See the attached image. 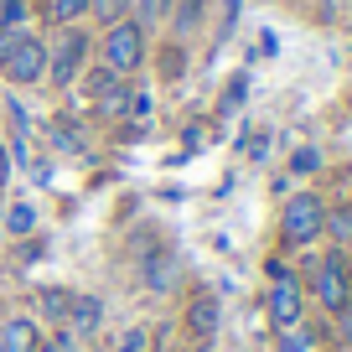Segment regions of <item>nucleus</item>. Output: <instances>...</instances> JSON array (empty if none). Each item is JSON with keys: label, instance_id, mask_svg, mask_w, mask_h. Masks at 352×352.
<instances>
[{"label": "nucleus", "instance_id": "14", "mask_svg": "<svg viewBox=\"0 0 352 352\" xmlns=\"http://www.w3.org/2000/svg\"><path fill=\"white\" fill-rule=\"evenodd\" d=\"M0 32H26V0H0Z\"/></svg>", "mask_w": 352, "mask_h": 352}, {"label": "nucleus", "instance_id": "12", "mask_svg": "<svg viewBox=\"0 0 352 352\" xmlns=\"http://www.w3.org/2000/svg\"><path fill=\"white\" fill-rule=\"evenodd\" d=\"M88 16H99L104 26L130 21V0H88Z\"/></svg>", "mask_w": 352, "mask_h": 352}, {"label": "nucleus", "instance_id": "3", "mask_svg": "<svg viewBox=\"0 0 352 352\" xmlns=\"http://www.w3.org/2000/svg\"><path fill=\"white\" fill-rule=\"evenodd\" d=\"M311 290H316V306H321V311H331V316H337V311L347 306V300H352V264H347V249L321 254Z\"/></svg>", "mask_w": 352, "mask_h": 352}, {"label": "nucleus", "instance_id": "10", "mask_svg": "<svg viewBox=\"0 0 352 352\" xmlns=\"http://www.w3.org/2000/svg\"><path fill=\"white\" fill-rule=\"evenodd\" d=\"M67 316H73V331H94L104 311H99V300H94V296H73V300H67Z\"/></svg>", "mask_w": 352, "mask_h": 352}, {"label": "nucleus", "instance_id": "16", "mask_svg": "<svg viewBox=\"0 0 352 352\" xmlns=\"http://www.w3.org/2000/svg\"><path fill=\"white\" fill-rule=\"evenodd\" d=\"M290 171H296V176H311V171H321V151H316V145H300V151L290 155Z\"/></svg>", "mask_w": 352, "mask_h": 352}, {"label": "nucleus", "instance_id": "8", "mask_svg": "<svg viewBox=\"0 0 352 352\" xmlns=\"http://www.w3.org/2000/svg\"><path fill=\"white\" fill-rule=\"evenodd\" d=\"M36 347H42V331H36L32 316L0 321V352H36Z\"/></svg>", "mask_w": 352, "mask_h": 352}, {"label": "nucleus", "instance_id": "20", "mask_svg": "<svg viewBox=\"0 0 352 352\" xmlns=\"http://www.w3.org/2000/svg\"><path fill=\"white\" fill-rule=\"evenodd\" d=\"M130 114H135V120H151V114H155V99H151V94H130Z\"/></svg>", "mask_w": 352, "mask_h": 352}, {"label": "nucleus", "instance_id": "21", "mask_svg": "<svg viewBox=\"0 0 352 352\" xmlns=\"http://www.w3.org/2000/svg\"><path fill=\"white\" fill-rule=\"evenodd\" d=\"M36 352H73V331L63 327V331H57L52 342H42V347H36Z\"/></svg>", "mask_w": 352, "mask_h": 352}, {"label": "nucleus", "instance_id": "25", "mask_svg": "<svg viewBox=\"0 0 352 352\" xmlns=\"http://www.w3.org/2000/svg\"><path fill=\"white\" fill-rule=\"evenodd\" d=\"M11 182V155H6V145H0V187Z\"/></svg>", "mask_w": 352, "mask_h": 352}, {"label": "nucleus", "instance_id": "7", "mask_svg": "<svg viewBox=\"0 0 352 352\" xmlns=\"http://www.w3.org/2000/svg\"><path fill=\"white\" fill-rule=\"evenodd\" d=\"M130 94H135V88H124L120 73H109V67L94 73V99H99L104 114H124V109H130Z\"/></svg>", "mask_w": 352, "mask_h": 352}, {"label": "nucleus", "instance_id": "4", "mask_svg": "<svg viewBox=\"0 0 352 352\" xmlns=\"http://www.w3.org/2000/svg\"><path fill=\"white\" fill-rule=\"evenodd\" d=\"M0 67H6L11 83H36V78H47V42L32 36V32H16L11 52L0 57Z\"/></svg>", "mask_w": 352, "mask_h": 352}, {"label": "nucleus", "instance_id": "22", "mask_svg": "<svg viewBox=\"0 0 352 352\" xmlns=\"http://www.w3.org/2000/svg\"><path fill=\"white\" fill-rule=\"evenodd\" d=\"M239 104H243V78H233V83H228V94H223V114H228V109H239Z\"/></svg>", "mask_w": 352, "mask_h": 352}, {"label": "nucleus", "instance_id": "13", "mask_svg": "<svg viewBox=\"0 0 352 352\" xmlns=\"http://www.w3.org/2000/svg\"><path fill=\"white\" fill-rule=\"evenodd\" d=\"M36 228V208L32 202H16L11 212H6V233H16V239H26V233Z\"/></svg>", "mask_w": 352, "mask_h": 352}, {"label": "nucleus", "instance_id": "9", "mask_svg": "<svg viewBox=\"0 0 352 352\" xmlns=\"http://www.w3.org/2000/svg\"><path fill=\"white\" fill-rule=\"evenodd\" d=\"M218 316H223V311H218V296H192V306H187V331H192L197 342H208L212 331H218Z\"/></svg>", "mask_w": 352, "mask_h": 352}, {"label": "nucleus", "instance_id": "18", "mask_svg": "<svg viewBox=\"0 0 352 352\" xmlns=\"http://www.w3.org/2000/svg\"><path fill=\"white\" fill-rule=\"evenodd\" d=\"M280 352H311V331L285 327V337H280Z\"/></svg>", "mask_w": 352, "mask_h": 352}, {"label": "nucleus", "instance_id": "23", "mask_svg": "<svg viewBox=\"0 0 352 352\" xmlns=\"http://www.w3.org/2000/svg\"><path fill=\"white\" fill-rule=\"evenodd\" d=\"M337 321H342V337H347V342H352V300H347V306H342V311H337Z\"/></svg>", "mask_w": 352, "mask_h": 352}, {"label": "nucleus", "instance_id": "11", "mask_svg": "<svg viewBox=\"0 0 352 352\" xmlns=\"http://www.w3.org/2000/svg\"><path fill=\"white\" fill-rule=\"evenodd\" d=\"M327 233L331 243H337V249H352V208H337V212H327Z\"/></svg>", "mask_w": 352, "mask_h": 352}, {"label": "nucleus", "instance_id": "24", "mask_svg": "<svg viewBox=\"0 0 352 352\" xmlns=\"http://www.w3.org/2000/svg\"><path fill=\"white\" fill-rule=\"evenodd\" d=\"M140 347H145V337H140V331H130V337L120 342V352H140Z\"/></svg>", "mask_w": 352, "mask_h": 352}, {"label": "nucleus", "instance_id": "1", "mask_svg": "<svg viewBox=\"0 0 352 352\" xmlns=\"http://www.w3.org/2000/svg\"><path fill=\"white\" fill-rule=\"evenodd\" d=\"M321 228H327V202H321L316 192H296V197L285 202V212H280V239H285L290 249H306V243L321 239Z\"/></svg>", "mask_w": 352, "mask_h": 352}, {"label": "nucleus", "instance_id": "15", "mask_svg": "<svg viewBox=\"0 0 352 352\" xmlns=\"http://www.w3.org/2000/svg\"><path fill=\"white\" fill-rule=\"evenodd\" d=\"M47 11H52V21L73 26L78 16H88V0H52V6H47Z\"/></svg>", "mask_w": 352, "mask_h": 352}, {"label": "nucleus", "instance_id": "19", "mask_svg": "<svg viewBox=\"0 0 352 352\" xmlns=\"http://www.w3.org/2000/svg\"><path fill=\"white\" fill-rule=\"evenodd\" d=\"M202 16V0H182V11H176V32H192Z\"/></svg>", "mask_w": 352, "mask_h": 352}, {"label": "nucleus", "instance_id": "17", "mask_svg": "<svg viewBox=\"0 0 352 352\" xmlns=\"http://www.w3.org/2000/svg\"><path fill=\"white\" fill-rule=\"evenodd\" d=\"M67 300H73L67 290H42V311H47V316H63L67 321Z\"/></svg>", "mask_w": 352, "mask_h": 352}, {"label": "nucleus", "instance_id": "2", "mask_svg": "<svg viewBox=\"0 0 352 352\" xmlns=\"http://www.w3.org/2000/svg\"><path fill=\"white\" fill-rule=\"evenodd\" d=\"M104 67L109 73H135V67L145 63V21H114L104 26V47H99Z\"/></svg>", "mask_w": 352, "mask_h": 352}, {"label": "nucleus", "instance_id": "6", "mask_svg": "<svg viewBox=\"0 0 352 352\" xmlns=\"http://www.w3.org/2000/svg\"><path fill=\"white\" fill-rule=\"evenodd\" d=\"M83 57H88V36L83 32H67L57 47H47V78H52L57 88H67L78 78V67H83Z\"/></svg>", "mask_w": 352, "mask_h": 352}, {"label": "nucleus", "instance_id": "5", "mask_svg": "<svg viewBox=\"0 0 352 352\" xmlns=\"http://www.w3.org/2000/svg\"><path fill=\"white\" fill-rule=\"evenodd\" d=\"M264 311H270L275 331H285V327H300V316H306V290H300V280H296V275H285V280H270V296H264Z\"/></svg>", "mask_w": 352, "mask_h": 352}]
</instances>
